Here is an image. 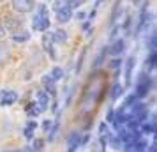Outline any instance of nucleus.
<instances>
[{
  "label": "nucleus",
  "mask_w": 157,
  "mask_h": 152,
  "mask_svg": "<svg viewBox=\"0 0 157 152\" xmlns=\"http://www.w3.org/2000/svg\"><path fill=\"white\" fill-rule=\"evenodd\" d=\"M32 29L36 32H46L50 29V16H48V7L46 4L37 6V13L32 18Z\"/></svg>",
  "instance_id": "1"
},
{
  "label": "nucleus",
  "mask_w": 157,
  "mask_h": 152,
  "mask_svg": "<svg viewBox=\"0 0 157 152\" xmlns=\"http://www.w3.org/2000/svg\"><path fill=\"white\" fill-rule=\"evenodd\" d=\"M152 20H154V16L148 13V4L145 2L143 7H141V13H140L138 25H136V34H138V36H140V34H145V32L152 27Z\"/></svg>",
  "instance_id": "2"
},
{
  "label": "nucleus",
  "mask_w": 157,
  "mask_h": 152,
  "mask_svg": "<svg viewBox=\"0 0 157 152\" xmlns=\"http://www.w3.org/2000/svg\"><path fill=\"white\" fill-rule=\"evenodd\" d=\"M16 101H18V92L16 90H11V88H2L0 90V106L7 108V106H13Z\"/></svg>",
  "instance_id": "3"
},
{
  "label": "nucleus",
  "mask_w": 157,
  "mask_h": 152,
  "mask_svg": "<svg viewBox=\"0 0 157 152\" xmlns=\"http://www.w3.org/2000/svg\"><path fill=\"white\" fill-rule=\"evenodd\" d=\"M150 85H152V80L148 78V74L143 72L141 76H140V80H138V83H136V92L134 94L138 95V97H145V95L148 94Z\"/></svg>",
  "instance_id": "4"
},
{
  "label": "nucleus",
  "mask_w": 157,
  "mask_h": 152,
  "mask_svg": "<svg viewBox=\"0 0 157 152\" xmlns=\"http://www.w3.org/2000/svg\"><path fill=\"white\" fill-rule=\"evenodd\" d=\"M37 104V108L41 110V113H44L46 110L50 108L48 104H50V94L44 90V88H41V90H37L36 92V101H34Z\"/></svg>",
  "instance_id": "5"
},
{
  "label": "nucleus",
  "mask_w": 157,
  "mask_h": 152,
  "mask_svg": "<svg viewBox=\"0 0 157 152\" xmlns=\"http://www.w3.org/2000/svg\"><path fill=\"white\" fill-rule=\"evenodd\" d=\"M134 67H136V57H134V55H131V57H127L125 65H124V78H125V85H131Z\"/></svg>",
  "instance_id": "6"
},
{
  "label": "nucleus",
  "mask_w": 157,
  "mask_h": 152,
  "mask_svg": "<svg viewBox=\"0 0 157 152\" xmlns=\"http://www.w3.org/2000/svg\"><path fill=\"white\" fill-rule=\"evenodd\" d=\"M13 7L18 13H30L36 9V0H13Z\"/></svg>",
  "instance_id": "7"
},
{
  "label": "nucleus",
  "mask_w": 157,
  "mask_h": 152,
  "mask_svg": "<svg viewBox=\"0 0 157 152\" xmlns=\"http://www.w3.org/2000/svg\"><path fill=\"white\" fill-rule=\"evenodd\" d=\"M81 134H79L78 131H72L69 133V136H67V152H76L78 150V147H81Z\"/></svg>",
  "instance_id": "8"
},
{
  "label": "nucleus",
  "mask_w": 157,
  "mask_h": 152,
  "mask_svg": "<svg viewBox=\"0 0 157 152\" xmlns=\"http://www.w3.org/2000/svg\"><path fill=\"white\" fill-rule=\"evenodd\" d=\"M125 50V41L124 39H117L113 44H111V48H109V53H111V57H120L122 53Z\"/></svg>",
  "instance_id": "9"
},
{
  "label": "nucleus",
  "mask_w": 157,
  "mask_h": 152,
  "mask_svg": "<svg viewBox=\"0 0 157 152\" xmlns=\"http://www.w3.org/2000/svg\"><path fill=\"white\" fill-rule=\"evenodd\" d=\"M57 81H53L51 80V76L50 74H46V76H43V87H44V90L48 92V94H51V95H55L57 94V85H55Z\"/></svg>",
  "instance_id": "10"
},
{
  "label": "nucleus",
  "mask_w": 157,
  "mask_h": 152,
  "mask_svg": "<svg viewBox=\"0 0 157 152\" xmlns=\"http://www.w3.org/2000/svg\"><path fill=\"white\" fill-rule=\"evenodd\" d=\"M55 14H57V20L60 23H67L69 20H72V7H69V6H67V7L60 9L58 13H55Z\"/></svg>",
  "instance_id": "11"
},
{
  "label": "nucleus",
  "mask_w": 157,
  "mask_h": 152,
  "mask_svg": "<svg viewBox=\"0 0 157 152\" xmlns=\"http://www.w3.org/2000/svg\"><path fill=\"white\" fill-rule=\"evenodd\" d=\"M43 43H44V50L48 51V55H50L53 60L57 58V53H55V43H53V39H51V36H44L43 37Z\"/></svg>",
  "instance_id": "12"
},
{
  "label": "nucleus",
  "mask_w": 157,
  "mask_h": 152,
  "mask_svg": "<svg viewBox=\"0 0 157 152\" xmlns=\"http://www.w3.org/2000/svg\"><path fill=\"white\" fill-rule=\"evenodd\" d=\"M36 127H37V124L34 122V120H29V122H27L25 129H23V136H25V140H27V142L34 140V131H36Z\"/></svg>",
  "instance_id": "13"
},
{
  "label": "nucleus",
  "mask_w": 157,
  "mask_h": 152,
  "mask_svg": "<svg viewBox=\"0 0 157 152\" xmlns=\"http://www.w3.org/2000/svg\"><path fill=\"white\" fill-rule=\"evenodd\" d=\"M51 39H53L55 44H64L65 41H67V32H65L64 29H58L51 34Z\"/></svg>",
  "instance_id": "14"
},
{
  "label": "nucleus",
  "mask_w": 157,
  "mask_h": 152,
  "mask_svg": "<svg viewBox=\"0 0 157 152\" xmlns=\"http://www.w3.org/2000/svg\"><path fill=\"white\" fill-rule=\"evenodd\" d=\"M108 145L111 147V149H115V150H120L122 147H124V142H122L120 138L117 136V134H108Z\"/></svg>",
  "instance_id": "15"
},
{
  "label": "nucleus",
  "mask_w": 157,
  "mask_h": 152,
  "mask_svg": "<svg viewBox=\"0 0 157 152\" xmlns=\"http://www.w3.org/2000/svg\"><path fill=\"white\" fill-rule=\"evenodd\" d=\"M29 39H30V32H27V30L13 32V41H16V43H25V41H29Z\"/></svg>",
  "instance_id": "16"
},
{
  "label": "nucleus",
  "mask_w": 157,
  "mask_h": 152,
  "mask_svg": "<svg viewBox=\"0 0 157 152\" xmlns=\"http://www.w3.org/2000/svg\"><path fill=\"white\" fill-rule=\"evenodd\" d=\"M131 111H129V113H131V115L134 117H138L140 115V113H143V111H147V104H145V103H136V104H132V106H131Z\"/></svg>",
  "instance_id": "17"
},
{
  "label": "nucleus",
  "mask_w": 157,
  "mask_h": 152,
  "mask_svg": "<svg viewBox=\"0 0 157 152\" xmlns=\"http://www.w3.org/2000/svg\"><path fill=\"white\" fill-rule=\"evenodd\" d=\"M148 142L145 140V138H138L134 142V152H145V150H148Z\"/></svg>",
  "instance_id": "18"
},
{
  "label": "nucleus",
  "mask_w": 157,
  "mask_h": 152,
  "mask_svg": "<svg viewBox=\"0 0 157 152\" xmlns=\"http://www.w3.org/2000/svg\"><path fill=\"white\" fill-rule=\"evenodd\" d=\"M50 76H51V80H53V81H60L62 78H64V69H62V67H58V65H55V67L51 69Z\"/></svg>",
  "instance_id": "19"
},
{
  "label": "nucleus",
  "mask_w": 157,
  "mask_h": 152,
  "mask_svg": "<svg viewBox=\"0 0 157 152\" xmlns=\"http://www.w3.org/2000/svg\"><path fill=\"white\" fill-rule=\"evenodd\" d=\"M122 94H124V87H122L120 83H115L113 88H111V94H109L111 95V101H117Z\"/></svg>",
  "instance_id": "20"
},
{
  "label": "nucleus",
  "mask_w": 157,
  "mask_h": 152,
  "mask_svg": "<svg viewBox=\"0 0 157 152\" xmlns=\"http://www.w3.org/2000/svg\"><path fill=\"white\" fill-rule=\"evenodd\" d=\"M138 99H140V97H138L136 94H129L127 97L124 99V108H131L132 104H136V103H138Z\"/></svg>",
  "instance_id": "21"
},
{
  "label": "nucleus",
  "mask_w": 157,
  "mask_h": 152,
  "mask_svg": "<svg viewBox=\"0 0 157 152\" xmlns=\"http://www.w3.org/2000/svg\"><path fill=\"white\" fill-rule=\"evenodd\" d=\"M154 131H155V126H154L152 122L141 124V133L143 134H154Z\"/></svg>",
  "instance_id": "22"
},
{
  "label": "nucleus",
  "mask_w": 157,
  "mask_h": 152,
  "mask_svg": "<svg viewBox=\"0 0 157 152\" xmlns=\"http://www.w3.org/2000/svg\"><path fill=\"white\" fill-rule=\"evenodd\" d=\"M106 53H108V50H106V46H104V48L99 51V55L95 57V60H94V67H97V65L102 64V60H104V57H106Z\"/></svg>",
  "instance_id": "23"
},
{
  "label": "nucleus",
  "mask_w": 157,
  "mask_h": 152,
  "mask_svg": "<svg viewBox=\"0 0 157 152\" xmlns=\"http://www.w3.org/2000/svg\"><path fill=\"white\" fill-rule=\"evenodd\" d=\"M58 127H60V124H58V122H53L51 129L48 131V140H50V142H53V140H55V136H57V133H58Z\"/></svg>",
  "instance_id": "24"
},
{
  "label": "nucleus",
  "mask_w": 157,
  "mask_h": 152,
  "mask_svg": "<svg viewBox=\"0 0 157 152\" xmlns=\"http://www.w3.org/2000/svg\"><path fill=\"white\" fill-rule=\"evenodd\" d=\"M43 145H44L43 140H34V143H32V149H34L36 152H41V150H43Z\"/></svg>",
  "instance_id": "25"
},
{
  "label": "nucleus",
  "mask_w": 157,
  "mask_h": 152,
  "mask_svg": "<svg viewBox=\"0 0 157 152\" xmlns=\"http://www.w3.org/2000/svg\"><path fill=\"white\" fill-rule=\"evenodd\" d=\"M120 65H122V60L118 57H115L113 60H109V67H111V69H118Z\"/></svg>",
  "instance_id": "26"
},
{
  "label": "nucleus",
  "mask_w": 157,
  "mask_h": 152,
  "mask_svg": "<svg viewBox=\"0 0 157 152\" xmlns=\"http://www.w3.org/2000/svg\"><path fill=\"white\" fill-rule=\"evenodd\" d=\"M109 134V131H108V126L104 122L99 124V136H108Z\"/></svg>",
  "instance_id": "27"
},
{
  "label": "nucleus",
  "mask_w": 157,
  "mask_h": 152,
  "mask_svg": "<svg viewBox=\"0 0 157 152\" xmlns=\"http://www.w3.org/2000/svg\"><path fill=\"white\" fill-rule=\"evenodd\" d=\"M7 55H9L7 48H6V46H0V62H4V60L7 58Z\"/></svg>",
  "instance_id": "28"
},
{
  "label": "nucleus",
  "mask_w": 157,
  "mask_h": 152,
  "mask_svg": "<svg viewBox=\"0 0 157 152\" xmlns=\"http://www.w3.org/2000/svg\"><path fill=\"white\" fill-rule=\"evenodd\" d=\"M148 62H150V65H154V67H157V51H152V55H150Z\"/></svg>",
  "instance_id": "29"
},
{
  "label": "nucleus",
  "mask_w": 157,
  "mask_h": 152,
  "mask_svg": "<svg viewBox=\"0 0 157 152\" xmlns=\"http://www.w3.org/2000/svg\"><path fill=\"white\" fill-rule=\"evenodd\" d=\"M51 126H53V122H51V120H44V122H43V129L48 133V131L51 129Z\"/></svg>",
  "instance_id": "30"
},
{
  "label": "nucleus",
  "mask_w": 157,
  "mask_h": 152,
  "mask_svg": "<svg viewBox=\"0 0 157 152\" xmlns=\"http://www.w3.org/2000/svg\"><path fill=\"white\" fill-rule=\"evenodd\" d=\"M6 36H7V30H6V27L0 23V39H4Z\"/></svg>",
  "instance_id": "31"
},
{
  "label": "nucleus",
  "mask_w": 157,
  "mask_h": 152,
  "mask_svg": "<svg viewBox=\"0 0 157 152\" xmlns=\"http://www.w3.org/2000/svg\"><path fill=\"white\" fill-rule=\"evenodd\" d=\"M76 18L83 21V20H86V13H85V11H79V13H76Z\"/></svg>",
  "instance_id": "32"
},
{
  "label": "nucleus",
  "mask_w": 157,
  "mask_h": 152,
  "mask_svg": "<svg viewBox=\"0 0 157 152\" xmlns=\"http://www.w3.org/2000/svg\"><path fill=\"white\" fill-rule=\"evenodd\" d=\"M148 152H157V142H154V143L148 147Z\"/></svg>",
  "instance_id": "33"
},
{
  "label": "nucleus",
  "mask_w": 157,
  "mask_h": 152,
  "mask_svg": "<svg viewBox=\"0 0 157 152\" xmlns=\"http://www.w3.org/2000/svg\"><path fill=\"white\" fill-rule=\"evenodd\" d=\"M88 140H90V136H88V134H85V136L81 138V145H86V143H88Z\"/></svg>",
  "instance_id": "34"
},
{
  "label": "nucleus",
  "mask_w": 157,
  "mask_h": 152,
  "mask_svg": "<svg viewBox=\"0 0 157 152\" xmlns=\"http://www.w3.org/2000/svg\"><path fill=\"white\" fill-rule=\"evenodd\" d=\"M21 152H36L34 149H32V145H27V147H23V150Z\"/></svg>",
  "instance_id": "35"
},
{
  "label": "nucleus",
  "mask_w": 157,
  "mask_h": 152,
  "mask_svg": "<svg viewBox=\"0 0 157 152\" xmlns=\"http://www.w3.org/2000/svg\"><path fill=\"white\" fill-rule=\"evenodd\" d=\"M152 124L155 126V129H157V113H155V115H152Z\"/></svg>",
  "instance_id": "36"
},
{
  "label": "nucleus",
  "mask_w": 157,
  "mask_h": 152,
  "mask_svg": "<svg viewBox=\"0 0 157 152\" xmlns=\"http://www.w3.org/2000/svg\"><path fill=\"white\" fill-rule=\"evenodd\" d=\"M101 2H102V0H95V9L99 7V4H101Z\"/></svg>",
  "instance_id": "37"
},
{
  "label": "nucleus",
  "mask_w": 157,
  "mask_h": 152,
  "mask_svg": "<svg viewBox=\"0 0 157 152\" xmlns=\"http://www.w3.org/2000/svg\"><path fill=\"white\" fill-rule=\"evenodd\" d=\"M154 142H157V129L154 131Z\"/></svg>",
  "instance_id": "38"
},
{
  "label": "nucleus",
  "mask_w": 157,
  "mask_h": 152,
  "mask_svg": "<svg viewBox=\"0 0 157 152\" xmlns=\"http://www.w3.org/2000/svg\"><path fill=\"white\" fill-rule=\"evenodd\" d=\"M64 2H69V0H64Z\"/></svg>",
  "instance_id": "39"
}]
</instances>
